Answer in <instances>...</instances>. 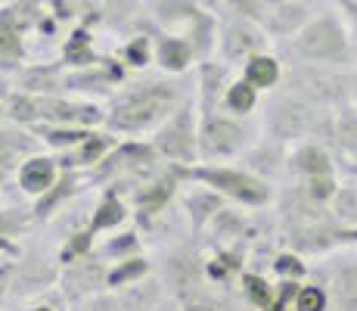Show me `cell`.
I'll list each match as a JSON object with an SVG mask.
<instances>
[{"mask_svg": "<svg viewBox=\"0 0 357 311\" xmlns=\"http://www.w3.org/2000/svg\"><path fill=\"white\" fill-rule=\"evenodd\" d=\"M348 78H351V81H348V91H351V103L357 106V62H354L351 68H348Z\"/></svg>", "mask_w": 357, "mask_h": 311, "instance_id": "obj_36", "label": "cell"}, {"mask_svg": "<svg viewBox=\"0 0 357 311\" xmlns=\"http://www.w3.org/2000/svg\"><path fill=\"white\" fill-rule=\"evenodd\" d=\"M333 215L339 224L357 227V184L339 187V193L333 196Z\"/></svg>", "mask_w": 357, "mask_h": 311, "instance_id": "obj_21", "label": "cell"}, {"mask_svg": "<svg viewBox=\"0 0 357 311\" xmlns=\"http://www.w3.org/2000/svg\"><path fill=\"white\" fill-rule=\"evenodd\" d=\"M137 246V240H134V233H128V240H121V243H119V240H115V243L112 246H109V252H128V249H134Z\"/></svg>", "mask_w": 357, "mask_h": 311, "instance_id": "obj_35", "label": "cell"}, {"mask_svg": "<svg viewBox=\"0 0 357 311\" xmlns=\"http://www.w3.org/2000/svg\"><path fill=\"white\" fill-rule=\"evenodd\" d=\"M121 218H125V209H121L119 199H102V205L97 209V215H93L91 227H93V231H102V227L119 224Z\"/></svg>", "mask_w": 357, "mask_h": 311, "instance_id": "obj_27", "label": "cell"}, {"mask_svg": "<svg viewBox=\"0 0 357 311\" xmlns=\"http://www.w3.org/2000/svg\"><path fill=\"white\" fill-rule=\"evenodd\" d=\"M255 103H258V91L245 78L233 81V85L227 87V94H224V106L236 115H249L252 109H255Z\"/></svg>", "mask_w": 357, "mask_h": 311, "instance_id": "obj_19", "label": "cell"}, {"mask_svg": "<svg viewBox=\"0 0 357 311\" xmlns=\"http://www.w3.org/2000/svg\"><path fill=\"white\" fill-rule=\"evenodd\" d=\"M348 72L342 66H317V62H298L289 75L292 94L305 96V100L317 103V106H339V103H351L348 91Z\"/></svg>", "mask_w": 357, "mask_h": 311, "instance_id": "obj_4", "label": "cell"}, {"mask_svg": "<svg viewBox=\"0 0 357 311\" xmlns=\"http://www.w3.org/2000/svg\"><path fill=\"white\" fill-rule=\"evenodd\" d=\"M326 289L317 287V283H307V287H298L295 293V311H326Z\"/></svg>", "mask_w": 357, "mask_h": 311, "instance_id": "obj_23", "label": "cell"}, {"mask_svg": "<svg viewBox=\"0 0 357 311\" xmlns=\"http://www.w3.org/2000/svg\"><path fill=\"white\" fill-rule=\"evenodd\" d=\"M19 53V29L10 10L0 13V57H16Z\"/></svg>", "mask_w": 357, "mask_h": 311, "instance_id": "obj_25", "label": "cell"}, {"mask_svg": "<svg viewBox=\"0 0 357 311\" xmlns=\"http://www.w3.org/2000/svg\"><path fill=\"white\" fill-rule=\"evenodd\" d=\"M264 47H267V31L261 22H255V19L243 16L224 29L221 57L227 62H239V59L255 57V53H264Z\"/></svg>", "mask_w": 357, "mask_h": 311, "instance_id": "obj_7", "label": "cell"}, {"mask_svg": "<svg viewBox=\"0 0 357 311\" xmlns=\"http://www.w3.org/2000/svg\"><path fill=\"white\" fill-rule=\"evenodd\" d=\"M187 209H190V215H193L196 224H205L208 218H218L221 199H218L215 193H193V196L187 199Z\"/></svg>", "mask_w": 357, "mask_h": 311, "instance_id": "obj_22", "label": "cell"}, {"mask_svg": "<svg viewBox=\"0 0 357 311\" xmlns=\"http://www.w3.org/2000/svg\"><path fill=\"white\" fill-rule=\"evenodd\" d=\"M280 59L271 57V53H255V57L245 59V68H243V78L249 81L255 91H267V87H277L280 81Z\"/></svg>", "mask_w": 357, "mask_h": 311, "instance_id": "obj_14", "label": "cell"}, {"mask_svg": "<svg viewBox=\"0 0 357 311\" xmlns=\"http://www.w3.org/2000/svg\"><path fill=\"white\" fill-rule=\"evenodd\" d=\"M243 283H245V296H249V299L255 302L258 308H267L273 302V296H277L271 287H267V280L258 277V274H245Z\"/></svg>", "mask_w": 357, "mask_h": 311, "instance_id": "obj_26", "label": "cell"}, {"mask_svg": "<svg viewBox=\"0 0 357 311\" xmlns=\"http://www.w3.org/2000/svg\"><path fill=\"white\" fill-rule=\"evenodd\" d=\"M324 106L305 100L298 94H280L267 103L264 113V128L271 134V140L280 143H301L307 137H314L324 124Z\"/></svg>", "mask_w": 357, "mask_h": 311, "instance_id": "obj_2", "label": "cell"}, {"mask_svg": "<svg viewBox=\"0 0 357 311\" xmlns=\"http://www.w3.org/2000/svg\"><path fill=\"white\" fill-rule=\"evenodd\" d=\"M289 53L298 62L317 66H345L354 57V34L335 13H320L305 22L295 38H289Z\"/></svg>", "mask_w": 357, "mask_h": 311, "instance_id": "obj_1", "label": "cell"}, {"mask_svg": "<svg viewBox=\"0 0 357 311\" xmlns=\"http://www.w3.org/2000/svg\"><path fill=\"white\" fill-rule=\"evenodd\" d=\"M273 268H277V274H283L286 280H298V277H305V265H301V259H298V255H292V252L280 255V259L273 261Z\"/></svg>", "mask_w": 357, "mask_h": 311, "instance_id": "obj_30", "label": "cell"}, {"mask_svg": "<svg viewBox=\"0 0 357 311\" xmlns=\"http://www.w3.org/2000/svg\"><path fill=\"white\" fill-rule=\"evenodd\" d=\"M75 311H125L121 299L115 296H84V299L75 305Z\"/></svg>", "mask_w": 357, "mask_h": 311, "instance_id": "obj_29", "label": "cell"}, {"mask_svg": "<svg viewBox=\"0 0 357 311\" xmlns=\"http://www.w3.org/2000/svg\"><path fill=\"white\" fill-rule=\"evenodd\" d=\"M38 115H44V100H38V96H29V94L13 96V103H10V119H16V122H31V119H38Z\"/></svg>", "mask_w": 357, "mask_h": 311, "instance_id": "obj_24", "label": "cell"}, {"mask_svg": "<svg viewBox=\"0 0 357 311\" xmlns=\"http://www.w3.org/2000/svg\"><path fill=\"white\" fill-rule=\"evenodd\" d=\"M10 159H13V156H10V153H6V150H3V147H0V178H3V175H6V171H10Z\"/></svg>", "mask_w": 357, "mask_h": 311, "instance_id": "obj_37", "label": "cell"}, {"mask_svg": "<svg viewBox=\"0 0 357 311\" xmlns=\"http://www.w3.org/2000/svg\"><path fill=\"white\" fill-rule=\"evenodd\" d=\"M289 168L301 178V181L317 178V175H335V165H333L329 150L320 147V143H314V140H301L298 147H295V153L289 156Z\"/></svg>", "mask_w": 357, "mask_h": 311, "instance_id": "obj_10", "label": "cell"}, {"mask_svg": "<svg viewBox=\"0 0 357 311\" xmlns=\"http://www.w3.org/2000/svg\"><path fill=\"white\" fill-rule=\"evenodd\" d=\"M162 283L159 280H146V283H134L125 296H121V305L125 311H155L162 305Z\"/></svg>", "mask_w": 357, "mask_h": 311, "instance_id": "obj_16", "label": "cell"}, {"mask_svg": "<svg viewBox=\"0 0 357 311\" xmlns=\"http://www.w3.org/2000/svg\"><path fill=\"white\" fill-rule=\"evenodd\" d=\"M53 280H56V271H53L50 261L40 259V255H29V259L19 261V268H16V277H13V293L34 296V293H40V289L50 287Z\"/></svg>", "mask_w": 357, "mask_h": 311, "instance_id": "obj_11", "label": "cell"}, {"mask_svg": "<svg viewBox=\"0 0 357 311\" xmlns=\"http://www.w3.org/2000/svg\"><path fill=\"white\" fill-rule=\"evenodd\" d=\"M314 13L307 10L305 0H267L264 13H261V25H264V31L273 34V38L289 41L305 29V22Z\"/></svg>", "mask_w": 357, "mask_h": 311, "instance_id": "obj_9", "label": "cell"}, {"mask_svg": "<svg viewBox=\"0 0 357 311\" xmlns=\"http://www.w3.org/2000/svg\"><path fill=\"white\" fill-rule=\"evenodd\" d=\"M187 311H230V308L218 299H208V296H193L187 302Z\"/></svg>", "mask_w": 357, "mask_h": 311, "instance_id": "obj_32", "label": "cell"}, {"mask_svg": "<svg viewBox=\"0 0 357 311\" xmlns=\"http://www.w3.org/2000/svg\"><path fill=\"white\" fill-rule=\"evenodd\" d=\"M329 283H333L339 305L345 311H357V255H345V259L335 261Z\"/></svg>", "mask_w": 357, "mask_h": 311, "instance_id": "obj_12", "label": "cell"}, {"mask_svg": "<svg viewBox=\"0 0 357 311\" xmlns=\"http://www.w3.org/2000/svg\"><path fill=\"white\" fill-rule=\"evenodd\" d=\"M342 237L351 240V243H357V227H348V231H342Z\"/></svg>", "mask_w": 357, "mask_h": 311, "instance_id": "obj_38", "label": "cell"}, {"mask_svg": "<svg viewBox=\"0 0 357 311\" xmlns=\"http://www.w3.org/2000/svg\"><path fill=\"white\" fill-rule=\"evenodd\" d=\"M102 150H106V140H93V137H87L84 150H81V156H78V162H93V159L102 156Z\"/></svg>", "mask_w": 357, "mask_h": 311, "instance_id": "obj_33", "label": "cell"}, {"mask_svg": "<svg viewBox=\"0 0 357 311\" xmlns=\"http://www.w3.org/2000/svg\"><path fill=\"white\" fill-rule=\"evenodd\" d=\"M155 311H171V308H155Z\"/></svg>", "mask_w": 357, "mask_h": 311, "instance_id": "obj_40", "label": "cell"}, {"mask_svg": "<svg viewBox=\"0 0 357 311\" xmlns=\"http://www.w3.org/2000/svg\"><path fill=\"white\" fill-rule=\"evenodd\" d=\"M168 280L181 299H193L199 296V265L190 252H177L168 259Z\"/></svg>", "mask_w": 357, "mask_h": 311, "instance_id": "obj_13", "label": "cell"}, {"mask_svg": "<svg viewBox=\"0 0 357 311\" xmlns=\"http://www.w3.org/2000/svg\"><path fill=\"white\" fill-rule=\"evenodd\" d=\"M245 143H249V131L227 115H208L199 131V153L205 159L236 156L245 150Z\"/></svg>", "mask_w": 357, "mask_h": 311, "instance_id": "obj_6", "label": "cell"}, {"mask_svg": "<svg viewBox=\"0 0 357 311\" xmlns=\"http://www.w3.org/2000/svg\"><path fill=\"white\" fill-rule=\"evenodd\" d=\"M174 91L168 85H134L115 100V109L109 115V128L115 131H143L149 124L171 115Z\"/></svg>", "mask_w": 357, "mask_h": 311, "instance_id": "obj_3", "label": "cell"}, {"mask_svg": "<svg viewBox=\"0 0 357 311\" xmlns=\"http://www.w3.org/2000/svg\"><path fill=\"white\" fill-rule=\"evenodd\" d=\"M34 311H50V308H34Z\"/></svg>", "mask_w": 357, "mask_h": 311, "instance_id": "obj_39", "label": "cell"}, {"mask_svg": "<svg viewBox=\"0 0 357 311\" xmlns=\"http://www.w3.org/2000/svg\"><path fill=\"white\" fill-rule=\"evenodd\" d=\"M56 181V165L50 159H31L19 168V184L25 193H47Z\"/></svg>", "mask_w": 357, "mask_h": 311, "instance_id": "obj_15", "label": "cell"}, {"mask_svg": "<svg viewBox=\"0 0 357 311\" xmlns=\"http://www.w3.org/2000/svg\"><path fill=\"white\" fill-rule=\"evenodd\" d=\"M125 57H128L130 66H146V57H149V44H146V38L130 41V47L125 50Z\"/></svg>", "mask_w": 357, "mask_h": 311, "instance_id": "obj_31", "label": "cell"}, {"mask_svg": "<svg viewBox=\"0 0 357 311\" xmlns=\"http://www.w3.org/2000/svg\"><path fill=\"white\" fill-rule=\"evenodd\" d=\"M44 115L56 122H100V109L63 100H44Z\"/></svg>", "mask_w": 357, "mask_h": 311, "instance_id": "obj_18", "label": "cell"}, {"mask_svg": "<svg viewBox=\"0 0 357 311\" xmlns=\"http://www.w3.org/2000/svg\"><path fill=\"white\" fill-rule=\"evenodd\" d=\"M102 280V271L93 261H84V265L72 268V271L66 274V293L68 296H93V289H97V283Z\"/></svg>", "mask_w": 357, "mask_h": 311, "instance_id": "obj_17", "label": "cell"}, {"mask_svg": "<svg viewBox=\"0 0 357 311\" xmlns=\"http://www.w3.org/2000/svg\"><path fill=\"white\" fill-rule=\"evenodd\" d=\"M143 274H146V261H143V259H130L128 265H121L119 271L109 274V283H112V287H128L130 280L143 277Z\"/></svg>", "mask_w": 357, "mask_h": 311, "instance_id": "obj_28", "label": "cell"}, {"mask_svg": "<svg viewBox=\"0 0 357 311\" xmlns=\"http://www.w3.org/2000/svg\"><path fill=\"white\" fill-rule=\"evenodd\" d=\"M339 10L345 13V19L351 22V34H354V47H357V0H335Z\"/></svg>", "mask_w": 357, "mask_h": 311, "instance_id": "obj_34", "label": "cell"}, {"mask_svg": "<svg viewBox=\"0 0 357 311\" xmlns=\"http://www.w3.org/2000/svg\"><path fill=\"white\" fill-rule=\"evenodd\" d=\"M155 147L162 150L168 159L177 162H190L196 156V134H193V109L183 106L181 113H174L168 122L162 124L159 137H155Z\"/></svg>", "mask_w": 357, "mask_h": 311, "instance_id": "obj_8", "label": "cell"}, {"mask_svg": "<svg viewBox=\"0 0 357 311\" xmlns=\"http://www.w3.org/2000/svg\"><path fill=\"white\" fill-rule=\"evenodd\" d=\"M190 57H193V50H190V44L181 41V38H165L159 44V62L168 68V72H181V68H187Z\"/></svg>", "mask_w": 357, "mask_h": 311, "instance_id": "obj_20", "label": "cell"}, {"mask_svg": "<svg viewBox=\"0 0 357 311\" xmlns=\"http://www.w3.org/2000/svg\"><path fill=\"white\" fill-rule=\"evenodd\" d=\"M193 178L199 181L211 184L215 190L227 193V196L239 199L243 205H264L271 203L273 190L267 187V181H261L258 175H252V171H239V168H196L190 171Z\"/></svg>", "mask_w": 357, "mask_h": 311, "instance_id": "obj_5", "label": "cell"}]
</instances>
